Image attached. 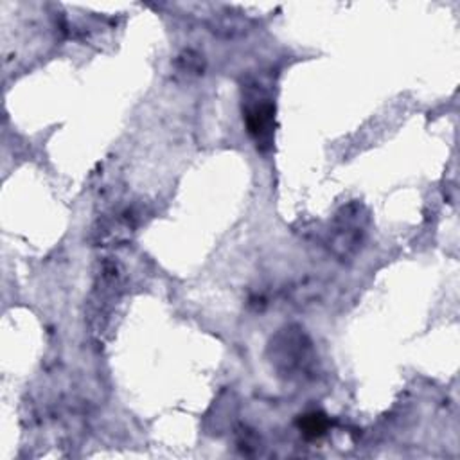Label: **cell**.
<instances>
[{
  "mask_svg": "<svg viewBox=\"0 0 460 460\" xmlns=\"http://www.w3.org/2000/svg\"><path fill=\"white\" fill-rule=\"evenodd\" d=\"M272 117H273V108L268 103H259L246 112V125H248V131L255 137L257 142H266L272 134Z\"/></svg>",
  "mask_w": 460,
  "mask_h": 460,
  "instance_id": "cell-1",
  "label": "cell"
},
{
  "mask_svg": "<svg viewBox=\"0 0 460 460\" xmlns=\"http://www.w3.org/2000/svg\"><path fill=\"white\" fill-rule=\"evenodd\" d=\"M302 428H304L306 435L317 437V435L324 434V430H326V421H324V417H322V416L313 414V416L306 417Z\"/></svg>",
  "mask_w": 460,
  "mask_h": 460,
  "instance_id": "cell-2",
  "label": "cell"
}]
</instances>
